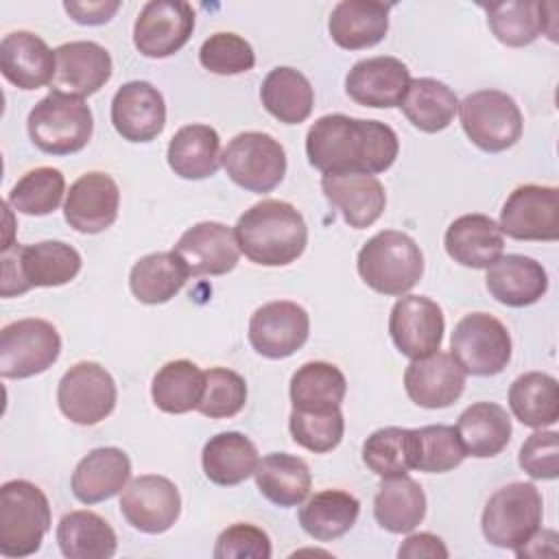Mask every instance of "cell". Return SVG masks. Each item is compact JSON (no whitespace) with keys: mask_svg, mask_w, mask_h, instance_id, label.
<instances>
[{"mask_svg":"<svg viewBox=\"0 0 559 559\" xmlns=\"http://www.w3.org/2000/svg\"><path fill=\"white\" fill-rule=\"evenodd\" d=\"M397 153L395 131L380 120L328 114L306 133L308 162L323 175H378L393 166Z\"/></svg>","mask_w":559,"mask_h":559,"instance_id":"obj_1","label":"cell"},{"mask_svg":"<svg viewBox=\"0 0 559 559\" xmlns=\"http://www.w3.org/2000/svg\"><path fill=\"white\" fill-rule=\"evenodd\" d=\"M236 240L240 251L260 266H286L308 245L304 216L286 201L264 199L238 218Z\"/></svg>","mask_w":559,"mask_h":559,"instance_id":"obj_2","label":"cell"},{"mask_svg":"<svg viewBox=\"0 0 559 559\" xmlns=\"http://www.w3.org/2000/svg\"><path fill=\"white\" fill-rule=\"evenodd\" d=\"M356 269L376 293L402 297L421 280L424 253L408 234L384 229L360 247Z\"/></svg>","mask_w":559,"mask_h":559,"instance_id":"obj_3","label":"cell"},{"mask_svg":"<svg viewBox=\"0 0 559 559\" xmlns=\"http://www.w3.org/2000/svg\"><path fill=\"white\" fill-rule=\"evenodd\" d=\"M81 271V255L72 245L44 240L2 249L0 295L15 297L37 286H63Z\"/></svg>","mask_w":559,"mask_h":559,"instance_id":"obj_4","label":"cell"},{"mask_svg":"<svg viewBox=\"0 0 559 559\" xmlns=\"http://www.w3.org/2000/svg\"><path fill=\"white\" fill-rule=\"evenodd\" d=\"M26 129L41 153L72 155L92 140L94 118L83 98L52 90L31 109Z\"/></svg>","mask_w":559,"mask_h":559,"instance_id":"obj_5","label":"cell"},{"mask_svg":"<svg viewBox=\"0 0 559 559\" xmlns=\"http://www.w3.org/2000/svg\"><path fill=\"white\" fill-rule=\"evenodd\" d=\"M50 528L46 493L22 478L0 487V552L4 557L35 555Z\"/></svg>","mask_w":559,"mask_h":559,"instance_id":"obj_6","label":"cell"},{"mask_svg":"<svg viewBox=\"0 0 559 559\" xmlns=\"http://www.w3.org/2000/svg\"><path fill=\"white\" fill-rule=\"evenodd\" d=\"M542 515L539 489L533 483H509L487 500L480 528L491 546L518 550L539 531Z\"/></svg>","mask_w":559,"mask_h":559,"instance_id":"obj_7","label":"cell"},{"mask_svg":"<svg viewBox=\"0 0 559 559\" xmlns=\"http://www.w3.org/2000/svg\"><path fill=\"white\" fill-rule=\"evenodd\" d=\"M465 135L485 153H502L522 135V111L500 90H478L459 103Z\"/></svg>","mask_w":559,"mask_h":559,"instance_id":"obj_8","label":"cell"},{"mask_svg":"<svg viewBox=\"0 0 559 559\" xmlns=\"http://www.w3.org/2000/svg\"><path fill=\"white\" fill-rule=\"evenodd\" d=\"M227 177L255 194L271 192L286 175V151L269 133L245 131L234 135L221 153Z\"/></svg>","mask_w":559,"mask_h":559,"instance_id":"obj_9","label":"cell"},{"mask_svg":"<svg viewBox=\"0 0 559 559\" xmlns=\"http://www.w3.org/2000/svg\"><path fill=\"white\" fill-rule=\"evenodd\" d=\"M450 349L465 373L496 376L511 360V334L493 314L469 312L454 325Z\"/></svg>","mask_w":559,"mask_h":559,"instance_id":"obj_10","label":"cell"},{"mask_svg":"<svg viewBox=\"0 0 559 559\" xmlns=\"http://www.w3.org/2000/svg\"><path fill=\"white\" fill-rule=\"evenodd\" d=\"M61 336L46 319H20L0 332V376L31 378L57 362Z\"/></svg>","mask_w":559,"mask_h":559,"instance_id":"obj_11","label":"cell"},{"mask_svg":"<svg viewBox=\"0 0 559 559\" xmlns=\"http://www.w3.org/2000/svg\"><path fill=\"white\" fill-rule=\"evenodd\" d=\"M116 382L98 362L83 360L70 367L57 386L59 411L79 426H94L116 406Z\"/></svg>","mask_w":559,"mask_h":559,"instance_id":"obj_12","label":"cell"},{"mask_svg":"<svg viewBox=\"0 0 559 559\" xmlns=\"http://www.w3.org/2000/svg\"><path fill=\"white\" fill-rule=\"evenodd\" d=\"M498 227L513 240L559 238V192L555 186L526 183L515 188L502 210Z\"/></svg>","mask_w":559,"mask_h":559,"instance_id":"obj_13","label":"cell"},{"mask_svg":"<svg viewBox=\"0 0 559 559\" xmlns=\"http://www.w3.org/2000/svg\"><path fill=\"white\" fill-rule=\"evenodd\" d=\"M194 31V9L183 0H151L133 24V44L140 55L164 59L181 50Z\"/></svg>","mask_w":559,"mask_h":559,"instance_id":"obj_14","label":"cell"},{"mask_svg":"<svg viewBox=\"0 0 559 559\" xmlns=\"http://www.w3.org/2000/svg\"><path fill=\"white\" fill-rule=\"evenodd\" d=\"M310 334L308 312L295 301H269L249 319L251 347L271 360L288 358L304 347Z\"/></svg>","mask_w":559,"mask_h":559,"instance_id":"obj_15","label":"cell"},{"mask_svg":"<svg viewBox=\"0 0 559 559\" xmlns=\"http://www.w3.org/2000/svg\"><path fill=\"white\" fill-rule=\"evenodd\" d=\"M120 513L135 531L148 535L164 533L181 513L179 489L166 476H138L122 489Z\"/></svg>","mask_w":559,"mask_h":559,"instance_id":"obj_16","label":"cell"},{"mask_svg":"<svg viewBox=\"0 0 559 559\" xmlns=\"http://www.w3.org/2000/svg\"><path fill=\"white\" fill-rule=\"evenodd\" d=\"M443 312L424 295L400 297L389 314V334L395 347L411 360L435 354L443 341Z\"/></svg>","mask_w":559,"mask_h":559,"instance_id":"obj_17","label":"cell"},{"mask_svg":"<svg viewBox=\"0 0 559 559\" xmlns=\"http://www.w3.org/2000/svg\"><path fill=\"white\" fill-rule=\"evenodd\" d=\"M120 207L118 183L107 173H85L68 190L66 223L81 234H100L114 225Z\"/></svg>","mask_w":559,"mask_h":559,"instance_id":"obj_18","label":"cell"},{"mask_svg":"<svg viewBox=\"0 0 559 559\" xmlns=\"http://www.w3.org/2000/svg\"><path fill=\"white\" fill-rule=\"evenodd\" d=\"M411 85V72L406 63L395 57H369L352 66L345 76L347 96L373 109L400 107Z\"/></svg>","mask_w":559,"mask_h":559,"instance_id":"obj_19","label":"cell"},{"mask_svg":"<svg viewBox=\"0 0 559 559\" xmlns=\"http://www.w3.org/2000/svg\"><path fill=\"white\" fill-rule=\"evenodd\" d=\"M114 129L127 142H151L166 124V103L162 92L148 81L124 83L111 100Z\"/></svg>","mask_w":559,"mask_h":559,"instance_id":"obj_20","label":"cell"},{"mask_svg":"<svg viewBox=\"0 0 559 559\" xmlns=\"http://www.w3.org/2000/svg\"><path fill=\"white\" fill-rule=\"evenodd\" d=\"M173 251L186 262L190 275H225L240 258L234 229L216 221L188 227Z\"/></svg>","mask_w":559,"mask_h":559,"instance_id":"obj_21","label":"cell"},{"mask_svg":"<svg viewBox=\"0 0 559 559\" xmlns=\"http://www.w3.org/2000/svg\"><path fill=\"white\" fill-rule=\"evenodd\" d=\"M404 389L417 406L445 408L463 395L465 371L452 354L437 349L430 356L411 360L404 371Z\"/></svg>","mask_w":559,"mask_h":559,"instance_id":"obj_22","label":"cell"},{"mask_svg":"<svg viewBox=\"0 0 559 559\" xmlns=\"http://www.w3.org/2000/svg\"><path fill=\"white\" fill-rule=\"evenodd\" d=\"M2 76L20 90H39L55 79V50L31 31H13L0 41Z\"/></svg>","mask_w":559,"mask_h":559,"instance_id":"obj_23","label":"cell"},{"mask_svg":"<svg viewBox=\"0 0 559 559\" xmlns=\"http://www.w3.org/2000/svg\"><path fill=\"white\" fill-rule=\"evenodd\" d=\"M52 85L59 92L85 98L111 79V55L96 41H68L55 50Z\"/></svg>","mask_w":559,"mask_h":559,"instance_id":"obj_24","label":"cell"},{"mask_svg":"<svg viewBox=\"0 0 559 559\" xmlns=\"http://www.w3.org/2000/svg\"><path fill=\"white\" fill-rule=\"evenodd\" d=\"M321 190L325 199L343 214V221L354 229L373 225L386 205L384 186L373 175H323Z\"/></svg>","mask_w":559,"mask_h":559,"instance_id":"obj_25","label":"cell"},{"mask_svg":"<svg viewBox=\"0 0 559 559\" xmlns=\"http://www.w3.org/2000/svg\"><path fill=\"white\" fill-rule=\"evenodd\" d=\"M485 284L496 301L511 308H524L546 295L548 273L537 260L509 253L500 255L491 266H487Z\"/></svg>","mask_w":559,"mask_h":559,"instance_id":"obj_26","label":"cell"},{"mask_svg":"<svg viewBox=\"0 0 559 559\" xmlns=\"http://www.w3.org/2000/svg\"><path fill=\"white\" fill-rule=\"evenodd\" d=\"M448 255L467 269H487L504 251L498 223L487 214H463L450 223L443 236Z\"/></svg>","mask_w":559,"mask_h":559,"instance_id":"obj_27","label":"cell"},{"mask_svg":"<svg viewBox=\"0 0 559 559\" xmlns=\"http://www.w3.org/2000/svg\"><path fill=\"white\" fill-rule=\"evenodd\" d=\"M131 476V461L120 448H96L72 472V493L83 504H96L120 493Z\"/></svg>","mask_w":559,"mask_h":559,"instance_id":"obj_28","label":"cell"},{"mask_svg":"<svg viewBox=\"0 0 559 559\" xmlns=\"http://www.w3.org/2000/svg\"><path fill=\"white\" fill-rule=\"evenodd\" d=\"M393 4L378 0H343L328 20L330 37L345 50H362L380 44L389 31V11Z\"/></svg>","mask_w":559,"mask_h":559,"instance_id":"obj_29","label":"cell"},{"mask_svg":"<svg viewBox=\"0 0 559 559\" xmlns=\"http://www.w3.org/2000/svg\"><path fill=\"white\" fill-rule=\"evenodd\" d=\"M166 157L181 179H207L221 166V138L210 124H186L170 138Z\"/></svg>","mask_w":559,"mask_h":559,"instance_id":"obj_30","label":"cell"},{"mask_svg":"<svg viewBox=\"0 0 559 559\" xmlns=\"http://www.w3.org/2000/svg\"><path fill=\"white\" fill-rule=\"evenodd\" d=\"M511 417L493 402H476L467 406L456 421L459 439L467 456L489 459L500 454L511 439Z\"/></svg>","mask_w":559,"mask_h":559,"instance_id":"obj_31","label":"cell"},{"mask_svg":"<svg viewBox=\"0 0 559 559\" xmlns=\"http://www.w3.org/2000/svg\"><path fill=\"white\" fill-rule=\"evenodd\" d=\"M253 476L260 493L284 509L301 504L308 498L312 485L308 463L288 452L266 454L258 463Z\"/></svg>","mask_w":559,"mask_h":559,"instance_id":"obj_32","label":"cell"},{"mask_svg":"<svg viewBox=\"0 0 559 559\" xmlns=\"http://www.w3.org/2000/svg\"><path fill=\"white\" fill-rule=\"evenodd\" d=\"M426 515V493L421 485L402 474L382 478L373 498V518L389 533H411Z\"/></svg>","mask_w":559,"mask_h":559,"instance_id":"obj_33","label":"cell"},{"mask_svg":"<svg viewBox=\"0 0 559 559\" xmlns=\"http://www.w3.org/2000/svg\"><path fill=\"white\" fill-rule=\"evenodd\" d=\"M258 463L260 459L253 441L242 432L234 430L210 437L201 454L205 476L221 487L240 485L242 480L253 476Z\"/></svg>","mask_w":559,"mask_h":559,"instance_id":"obj_34","label":"cell"},{"mask_svg":"<svg viewBox=\"0 0 559 559\" xmlns=\"http://www.w3.org/2000/svg\"><path fill=\"white\" fill-rule=\"evenodd\" d=\"M190 271L175 251H159L140 258L131 273L129 286L138 301L157 306L170 301L188 282Z\"/></svg>","mask_w":559,"mask_h":559,"instance_id":"obj_35","label":"cell"},{"mask_svg":"<svg viewBox=\"0 0 559 559\" xmlns=\"http://www.w3.org/2000/svg\"><path fill=\"white\" fill-rule=\"evenodd\" d=\"M487 24L493 37L511 48L533 44L546 31V22H552V13L546 15L548 2L535 0H507L483 4Z\"/></svg>","mask_w":559,"mask_h":559,"instance_id":"obj_36","label":"cell"},{"mask_svg":"<svg viewBox=\"0 0 559 559\" xmlns=\"http://www.w3.org/2000/svg\"><path fill=\"white\" fill-rule=\"evenodd\" d=\"M57 544L68 559H109L116 555V533L94 511H70L57 524Z\"/></svg>","mask_w":559,"mask_h":559,"instance_id":"obj_37","label":"cell"},{"mask_svg":"<svg viewBox=\"0 0 559 559\" xmlns=\"http://www.w3.org/2000/svg\"><path fill=\"white\" fill-rule=\"evenodd\" d=\"M264 109L284 124L304 122L314 107V92L310 81L295 68H273L260 87Z\"/></svg>","mask_w":559,"mask_h":559,"instance_id":"obj_38","label":"cell"},{"mask_svg":"<svg viewBox=\"0 0 559 559\" xmlns=\"http://www.w3.org/2000/svg\"><path fill=\"white\" fill-rule=\"evenodd\" d=\"M360 502L356 496L343 489H323L299 509V524L310 537L332 542L356 524Z\"/></svg>","mask_w":559,"mask_h":559,"instance_id":"obj_39","label":"cell"},{"mask_svg":"<svg viewBox=\"0 0 559 559\" xmlns=\"http://www.w3.org/2000/svg\"><path fill=\"white\" fill-rule=\"evenodd\" d=\"M400 107L415 129L424 133H437L454 120V114L459 111V98L445 83L421 76L411 79Z\"/></svg>","mask_w":559,"mask_h":559,"instance_id":"obj_40","label":"cell"},{"mask_svg":"<svg viewBox=\"0 0 559 559\" xmlns=\"http://www.w3.org/2000/svg\"><path fill=\"white\" fill-rule=\"evenodd\" d=\"M347 391L343 371L323 360L301 365L290 378V402L295 411L341 408Z\"/></svg>","mask_w":559,"mask_h":559,"instance_id":"obj_41","label":"cell"},{"mask_svg":"<svg viewBox=\"0 0 559 559\" xmlns=\"http://www.w3.org/2000/svg\"><path fill=\"white\" fill-rule=\"evenodd\" d=\"M509 406L528 428L552 426L559 419V384L544 371L522 373L509 389Z\"/></svg>","mask_w":559,"mask_h":559,"instance_id":"obj_42","label":"cell"},{"mask_svg":"<svg viewBox=\"0 0 559 559\" xmlns=\"http://www.w3.org/2000/svg\"><path fill=\"white\" fill-rule=\"evenodd\" d=\"M205 386V371L190 360H170L157 369L151 382L153 404L170 415H183L199 406Z\"/></svg>","mask_w":559,"mask_h":559,"instance_id":"obj_43","label":"cell"},{"mask_svg":"<svg viewBox=\"0 0 559 559\" xmlns=\"http://www.w3.org/2000/svg\"><path fill=\"white\" fill-rule=\"evenodd\" d=\"M465 448L454 426H421L411 428V465L426 474H443L459 467L465 459Z\"/></svg>","mask_w":559,"mask_h":559,"instance_id":"obj_44","label":"cell"},{"mask_svg":"<svg viewBox=\"0 0 559 559\" xmlns=\"http://www.w3.org/2000/svg\"><path fill=\"white\" fill-rule=\"evenodd\" d=\"M66 192V179L61 170L41 166L28 170L17 183L11 188L7 203L26 216H46L52 214Z\"/></svg>","mask_w":559,"mask_h":559,"instance_id":"obj_45","label":"cell"},{"mask_svg":"<svg viewBox=\"0 0 559 559\" xmlns=\"http://www.w3.org/2000/svg\"><path fill=\"white\" fill-rule=\"evenodd\" d=\"M365 465L380 478L402 476L411 465V428L386 426L367 437L362 443Z\"/></svg>","mask_w":559,"mask_h":559,"instance_id":"obj_46","label":"cell"},{"mask_svg":"<svg viewBox=\"0 0 559 559\" xmlns=\"http://www.w3.org/2000/svg\"><path fill=\"white\" fill-rule=\"evenodd\" d=\"M288 428L293 441L301 448L323 454L334 450L345 432V419L341 408L332 411H295L290 413Z\"/></svg>","mask_w":559,"mask_h":559,"instance_id":"obj_47","label":"cell"},{"mask_svg":"<svg viewBox=\"0 0 559 559\" xmlns=\"http://www.w3.org/2000/svg\"><path fill=\"white\" fill-rule=\"evenodd\" d=\"M247 402V382L240 373L214 367L205 371V386L197 411L210 419H227L242 411Z\"/></svg>","mask_w":559,"mask_h":559,"instance_id":"obj_48","label":"cell"},{"mask_svg":"<svg viewBox=\"0 0 559 559\" xmlns=\"http://www.w3.org/2000/svg\"><path fill=\"white\" fill-rule=\"evenodd\" d=\"M199 61L214 74L234 76L249 72L255 66V52L251 44L236 33H214L203 41Z\"/></svg>","mask_w":559,"mask_h":559,"instance_id":"obj_49","label":"cell"},{"mask_svg":"<svg viewBox=\"0 0 559 559\" xmlns=\"http://www.w3.org/2000/svg\"><path fill=\"white\" fill-rule=\"evenodd\" d=\"M273 552L269 535L247 522H238L221 531L214 546V559H269Z\"/></svg>","mask_w":559,"mask_h":559,"instance_id":"obj_50","label":"cell"},{"mask_svg":"<svg viewBox=\"0 0 559 559\" xmlns=\"http://www.w3.org/2000/svg\"><path fill=\"white\" fill-rule=\"evenodd\" d=\"M520 467L537 480L559 476V435L555 430L533 432L520 448Z\"/></svg>","mask_w":559,"mask_h":559,"instance_id":"obj_51","label":"cell"},{"mask_svg":"<svg viewBox=\"0 0 559 559\" xmlns=\"http://www.w3.org/2000/svg\"><path fill=\"white\" fill-rule=\"evenodd\" d=\"M63 9L68 11V15L85 26H98L109 22L116 11L120 9L118 0H87V2H79V0H66Z\"/></svg>","mask_w":559,"mask_h":559,"instance_id":"obj_52","label":"cell"},{"mask_svg":"<svg viewBox=\"0 0 559 559\" xmlns=\"http://www.w3.org/2000/svg\"><path fill=\"white\" fill-rule=\"evenodd\" d=\"M397 557L400 559H448V548L441 542V537L432 535V533H415L408 535L402 546L397 548Z\"/></svg>","mask_w":559,"mask_h":559,"instance_id":"obj_53","label":"cell"}]
</instances>
